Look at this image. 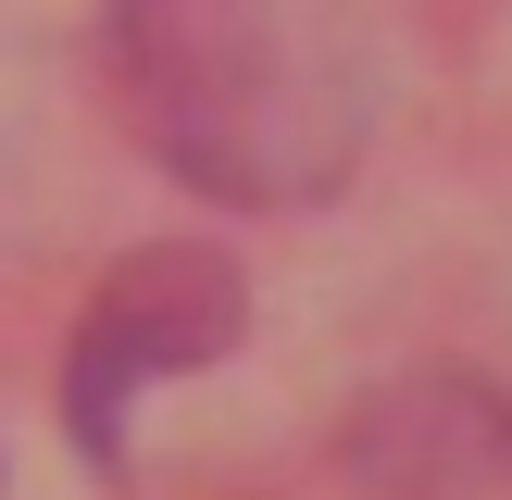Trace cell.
<instances>
[{"label": "cell", "mask_w": 512, "mask_h": 500, "mask_svg": "<svg viewBox=\"0 0 512 500\" xmlns=\"http://www.w3.org/2000/svg\"><path fill=\"white\" fill-rule=\"evenodd\" d=\"M125 138L225 213L325 200L375 138L363 0H113Z\"/></svg>", "instance_id": "cell-1"}, {"label": "cell", "mask_w": 512, "mask_h": 500, "mask_svg": "<svg viewBox=\"0 0 512 500\" xmlns=\"http://www.w3.org/2000/svg\"><path fill=\"white\" fill-rule=\"evenodd\" d=\"M238 325H250V275L225 263V250L163 238V250H138V263H113L100 300L75 313V363H63L75 450L113 463L125 450V400L163 388V375H188V363H213V350H238Z\"/></svg>", "instance_id": "cell-2"}, {"label": "cell", "mask_w": 512, "mask_h": 500, "mask_svg": "<svg viewBox=\"0 0 512 500\" xmlns=\"http://www.w3.org/2000/svg\"><path fill=\"white\" fill-rule=\"evenodd\" d=\"M350 488L363 500H512V400L463 363L388 375L350 413Z\"/></svg>", "instance_id": "cell-3"}]
</instances>
